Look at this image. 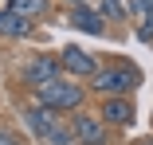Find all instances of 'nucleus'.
I'll return each mask as SVG.
<instances>
[{
  "mask_svg": "<svg viewBox=\"0 0 153 145\" xmlns=\"http://www.w3.org/2000/svg\"><path fill=\"white\" fill-rule=\"evenodd\" d=\"M0 32H4V36H12V39H27V36H32V20H27V16H16V12H0Z\"/></svg>",
  "mask_w": 153,
  "mask_h": 145,
  "instance_id": "9",
  "label": "nucleus"
},
{
  "mask_svg": "<svg viewBox=\"0 0 153 145\" xmlns=\"http://www.w3.org/2000/svg\"><path fill=\"white\" fill-rule=\"evenodd\" d=\"M24 126L32 129V137H39L43 145H79L75 141V129L67 122V114H59L51 106H27L24 110Z\"/></svg>",
  "mask_w": 153,
  "mask_h": 145,
  "instance_id": "2",
  "label": "nucleus"
},
{
  "mask_svg": "<svg viewBox=\"0 0 153 145\" xmlns=\"http://www.w3.org/2000/svg\"><path fill=\"white\" fill-rule=\"evenodd\" d=\"M126 8L137 20H153V0H126Z\"/></svg>",
  "mask_w": 153,
  "mask_h": 145,
  "instance_id": "12",
  "label": "nucleus"
},
{
  "mask_svg": "<svg viewBox=\"0 0 153 145\" xmlns=\"http://www.w3.org/2000/svg\"><path fill=\"white\" fill-rule=\"evenodd\" d=\"M4 8L8 12H16V16H27V20H39V16H47V0H4Z\"/></svg>",
  "mask_w": 153,
  "mask_h": 145,
  "instance_id": "10",
  "label": "nucleus"
},
{
  "mask_svg": "<svg viewBox=\"0 0 153 145\" xmlns=\"http://www.w3.org/2000/svg\"><path fill=\"white\" fill-rule=\"evenodd\" d=\"M98 118L110 126V129H130L137 122V106H134V94H106L98 102Z\"/></svg>",
  "mask_w": 153,
  "mask_h": 145,
  "instance_id": "5",
  "label": "nucleus"
},
{
  "mask_svg": "<svg viewBox=\"0 0 153 145\" xmlns=\"http://www.w3.org/2000/svg\"><path fill=\"white\" fill-rule=\"evenodd\" d=\"M0 145H24V137H16L12 129H0Z\"/></svg>",
  "mask_w": 153,
  "mask_h": 145,
  "instance_id": "13",
  "label": "nucleus"
},
{
  "mask_svg": "<svg viewBox=\"0 0 153 145\" xmlns=\"http://www.w3.org/2000/svg\"><path fill=\"white\" fill-rule=\"evenodd\" d=\"M59 75H63L59 55H32V59H24V67H20V82L27 86V90H36V86L59 78Z\"/></svg>",
  "mask_w": 153,
  "mask_h": 145,
  "instance_id": "6",
  "label": "nucleus"
},
{
  "mask_svg": "<svg viewBox=\"0 0 153 145\" xmlns=\"http://www.w3.org/2000/svg\"><path fill=\"white\" fill-rule=\"evenodd\" d=\"M67 4H90V0H67Z\"/></svg>",
  "mask_w": 153,
  "mask_h": 145,
  "instance_id": "14",
  "label": "nucleus"
},
{
  "mask_svg": "<svg viewBox=\"0 0 153 145\" xmlns=\"http://www.w3.org/2000/svg\"><path fill=\"white\" fill-rule=\"evenodd\" d=\"M32 94H36L39 106H51V110H59V114H75V110L86 106V86H82L79 78H67V75H59V78L36 86Z\"/></svg>",
  "mask_w": 153,
  "mask_h": 145,
  "instance_id": "3",
  "label": "nucleus"
},
{
  "mask_svg": "<svg viewBox=\"0 0 153 145\" xmlns=\"http://www.w3.org/2000/svg\"><path fill=\"white\" fill-rule=\"evenodd\" d=\"M59 67H63V75L67 78H79V82H86L90 75L98 71V59L90 51H82L79 43H67L63 51H59Z\"/></svg>",
  "mask_w": 153,
  "mask_h": 145,
  "instance_id": "7",
  "label": "nucleus"
},
{
  "mask_svg": "<svg viewBox=\"0 0 153 145\" xmlns=\"http://www.w3.org/2000/svg\"><path fill=\"white\" fill-rule=\"evenodd\" d=\"M137 145H153V137H145V141H137Z\"/></svg>",
  "mask_w": 153,
  "mask_h": 145,
  "instance_id": "15",
  "label": "nucleus"
},
{
  "mask_svg": "<svg viewBox=\"0 0 153 145\" xmlns=\"http://www.w3.org/2000/svg\"><path fill=\"white\" fill-rule=\"evenodd\" d=\"M71 27L86 32V36H106L110 32V24L102 20V12L94 4H71Z\"/></svg>",
  "mask_w": 153,
  "mask_h": 145,
  "instance_id": "8",
  "label": "nucleus"
},
{
  "mask_svg": "<svg viewBox=\"0 0 153 145\" xmlns=\"http://www.w3.org/2000/svg\"><path fill=\"white\" fill-rule=\"evenodd\" d=\"M94 8L102 12V20H106V24H126V20H130V8H126V0H98Z\"/></svg>",
  "mask_w": 153,
  "mask_h": 145,
  "instance_id": "11",
  "label": "nucleus"
},
{
  "mask_svg": "<svg viewBox=\"0 0 153 145\" xmlns=\"http://www.w3.org/2000/svg\"><path fill=\"white\" fill-rule=\"evenodd\" d=\"M67 122H71L79 145H110V126L98 118V114H90L86 106L75 110V114H67Z\"/></svg>",
  "mask_w": 153,
  "mask_h": 145,
  "instance_id": "4",
  "label": "nucleus"
},
{
  "mask_svg": "<svg viewBox=\"0 0 153 145\" xmlns=\"http://www.w3.org/2000/svg\"><path fill=\"white\" fill-rule=\"evenodd\" d=\"M141 86V67L130 59H98V71L86 78V90H94L98 98L106 94H134Z\"/></svg>",
  "mask_w": 153,
  "mask_h": 145,
  "instance_id": "1",
  "label": "nucleus"
}]
</instances>
